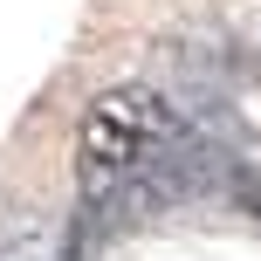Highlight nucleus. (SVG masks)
<instances>
[{
	"instance_id": "1",
	"label": "nucleus",
	"mask_w": 261,
	"mask_h": 261,
	"mask_svg": "<svg viewBox=\"0 0 261 261\" xmlns=\"http://www.w3.org/2000/svg\"><path fill=\"white\" fill-rule=\"evenodd\" d=\"M165 130H172V117L151 90H103L83 117V186L124 199V186L165 144Z\"/></svg>"
}]
</instances>
